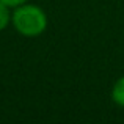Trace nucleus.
I'll use <instances>...</instances> for the list:
<instances>
[{"instance_id": "f257e3e1", "label": "nucleus", "mask_w": 124, "mask_h": 124, "mask_svg": "<svg viewBox=\"0 0 124 124\" xmlns=\"http://www.w3.org/2000/svg\"><path fill=\"white\" fill-rule=\"evenodd\" d=\"M47 14L41 6L35 3H22L13 8L11 25L21 36L36 38L42 35L47 28Z\"/></svg>"}, {"instance_id": "f03ea898", "label": "nucleus", "mask_w": 124, "mask_h": 124, "mask_svg": "<svg viewBox=\"0 0 124 124\" xmlns=\"http://www.w3.org/2000/svg\"><path fill=\"white\" fill-rule=\"evenodd\" d=\"M110 97L118 107H124V76L119 77L112 86L110 91Z\"/></svg>"}, {"instance_id": "7ed1b4c3", "label": "nucleus", "mask_w": 124, "mask_h": 124, "mask_svg": "<svg viewBox=\"0 0 124 124\" xmlns=\"http://www.w3.org/2000/svg\"><path fill=\"white\" fill-rule=\"evenodd\" d=\"M11 14L13 8L0 2V31H3L8 25H11Z\"/></svg>"}, {"instance_id": "20e7f679", "label": "nucleus", "mask_w": 124, "mask_h": 124, "mask_svg": "<svg viewBox=\"0 0 124 124\" xmlns=\"http://www.w3.org/2000/svg\"><path fill=\"white\" fill-rule=\"evenodd\" d=\"M0 2H3L5 5L11 6V8H14V6H19V5H22V3L28 2V0H0Z\"/></svg>"}]
</instances>
